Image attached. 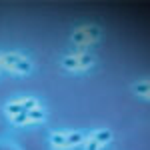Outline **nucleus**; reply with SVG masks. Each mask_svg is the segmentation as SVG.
<instances>
[{"label":"nucleus","mask_w":150,"mask_h":150,"mask_svg":"<svg viewBox=\"0 0 150 150\" xmlns=\"http://www.w3.org/2000/svg\"><path fill=\"white\" fill-rule=\"evenodd\" d=\"M52 142H54L56 146H60V144L66 142V136H62V134H54V136H52Z\"/></svg>","instance_id":"9"},{"label":"nucleus","mask_w":150,"mask_h":150,"mask_svg":"<svg viewBox=\"0 0 150 150\" xmlns=\"http://www.w3.org/2000/svg\"><path fill=\"white\" fill-rule=\"evenodd\" d=\"M26 114H28V118H34V120L44 118V112H42V110H36V108H32V110H26Z\"/></svg>","instance_id":"5"},{"label":"nucleus","mask_w":150,"mask_h":150,"mask_svg":"<svg viewBox=\"0 0 150 150\" xmlns=\"http://www.w3.org/2000/svg\"><path fill=\"white\" fill-rule=\"evenodd\" d=\"M4 62H6L8 66H14V68L20 70V72H28V70H30V64H28L26 60L14 56V54H6V56H4Z\"/></svg>","instance_id":"1"},{"label":"nucleus","mask_w":150,"mask_h":150,"mask_svg":"<svg viewBox=\"0 0 150 150\" xmlns=\"http://www.w3.org/2000/svg\"><path fill=\"white\" fill-rule=\"evenodd\" d=\"M88 38H90V36H88V30H80V32H76V34H74V42H78V44H80V42H86Z\"/></svg>","instance_id":"4"},{"label":"nucleus","mask_w":150,"mask_h":150,"mask_svg":"<svg viewBox=\"0 0 150 150\" xmlns=\"http://www.w3.org/2000/svg\"><path fill=\"white\" fill-rule=\"evenodd\" d=\"M86 30H88V36H90V38H96V36L100 34V30H98V28H94V26H90V28H86Z\"/></svg>","instance_id":"12"},{"label":"nucleus","mask_w":150,"mask_h":150,"mask_svg":"<svg viewBox=\"0 0 150 150\" xmlns=\"http://www.w3.org/2000/svg\"><path fill=\"white\" fill-rule=\"evenodd\" d=\"M26 120H28V114H26V112H20V114L14 116V122H16V124H22V122H26Z\"/></svg>","instance_id":"8"},{"label":"nucleus","mask_w":150,"mask_h":150,"mask_svg":"<svg viewBox=\"0 0 150 150\" xmlns=\"http://www.w3.org/2000/svg\"><path fill=\"white\" fill-rule=\"evenodd\" d=\"M136 90H138L140 94H148V90H150L148 82H144V84H138V86H136Z\"/></svg>","instance_id":"11"},{"label":"nucleus","mask_w":150,"mask_h":150,"mask_svg":"<svg viewBox=\"0 0 150 150\" xmlns=\"http://www.w3.org/2000/svg\"><path fill=\"white\" fill-rule=\"evenodd\" d=\"M6 110L10 112V114H20V112H26V108H24V104H8L6 106Z\"/></svg>","instance_id":"2"},{"label":"nucleus","mask_w":150,"mask_h":150,"mask_svg":"<svg viewBox=\"0 0 150 150\" xmlns=\"http://www.w3.org/2000/svg\"><path fill=\"white\" fill-rule=\"evenodd\" d=\"M24 108H26V110H32V108H34V106H36V102H34V100H24Z\"/></svg>","instance_id":"13"},{"label":"nucleus","mask_w":150,"mask_h":150,"mask_svg":"<svg viewBox=\"0 0 150 150\" xmlns=\"http://www.w3.org/2000/svg\"><path fill=\"white\" fill-rule=\"evenodd\" d=\"M64 68H80V60L78 58H66L64 60Z\"/></svg>","instance_id":"3"},{"label":"nucleus","mask_w":150,"mask_h":150,"mask_svg":"<svg viewBox=\"0 0 150 150\" xmlns=\"http://www.w3.org/2000/svg\"><path fill=\"white\" fill-rule=\"evenodd\" d=\"M110 136H112V134H110L108 130H102V132H98V134H96V138H94V140L100 144V142H106V140L110 138Z\"/></svg>","instance_id":"6"},{"label":"nucleus","mask_w":150,"mask_h":150,"mask_svg":"<svg viewBox=\"0 0 150 150\" xmlns=\"http://www.w3.org/2000/svg\"><path fill=\"white\" fill-rule=\"evenodd\" d=\"M80 140H82V134H70V136H66V142L64 144H76Z\"/></svg>","instance_id":"7"},{"label":"nucleus","mask_w":150,"mask_h":150,"mask_svg":"<svg viewBox=\"0 0 150 150\" xmlns=\"http://www.w3.org/2000/svg\"><path fill=\"white\" fill-rule=\"evenodd\" d=\"M78 60H80V68H84V66H90V64H92V58H90V56H80Z\"/></svg>","instance_id":"10"},{"label":"nucleus","mask_w":150,"mask_h":150,"mask_svg":"<svg viewBox=\"0 0 150 150\" xmlns=\"http://www.w3.org/2000/svg\"><path fill=\"white\" fill-rule=\"evenodd\" d=\"M96 146H98V142H96V140H90V142H88V148H86V150H96Z\"/></svg>","instance_id":"14"}]
</instances>
